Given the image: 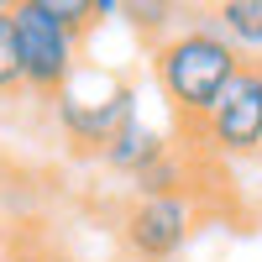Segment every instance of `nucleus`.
<instances>
[{"label":"nucleus","mask_w":262,"mask_h":262,"mask_svg":"<svg viewBox=\"0 0 262 262\" xmlns=\"http://www.w3.org/2000/svg\"><path fill=\"white\" fill-rule=\"evenodd\" d=\"M242 53L215 32V21H194V27L168 32L158 48H152V74H158V90L173 105L189 131H200L205 116L215 111V100L226 95V84L242 69Z\"/></svg>","instance_id":"f257e3e1"},{"label":"nucleus","mask_w":262,"mask_h":262,"mask_svg":"<svg viewBox=\"0 0 262 262\" xmlns=\"http://www.w3.org/2000/svg\"><path fill=\"white\" fill-rule=\"evenodd\" d=\"M6 27H11V69L16 84H27L37 95H63L79 79V48L84 37L58 27V21L42 11V0H16L6 6Z\"/></svg>","instance_id":"f03ea898"},{"label":"nucleus","mask_w":262,"mask_h":262,"mask_svg":"<svg viewBox=\"0 0 262 262\" xmlns=\"http://www.w3.org/2000/svg\"><path fill=\"white\" fill-rule=\"evenodd\" d=\"M194 137L221 158H257L262 152V69H257V58H247L236 69V79L226 84V95L215 100V111L205 116V126Z\"/></svg>","instance_id":"7ed1b4c3"},{"label":"nucleus","mask_w":262,"mask_h":262,"mask_svg":"<svg viewBox=\"0 0 262 262\" xmlns=\"http://www.w3.org/2000/svg\"><path fill=\"white\" fill-rule=\"evenodd\" d=\"M194 231V205L184 194H152V200H137L121 221V236L137 262H173L184 252Z\"/></svg>","instance_id":"20e7f679"},{"label":"nucleus","mask_w":262,"mask_h":262,"mask_svg":"<svg viewBox=\"0 0 262 262\" xmlns=\"http://www.w3.org/2000/svg\"><path fill=\"white\" fill-rule=\"evenodd\" d=\"M53 116H58L63 131H69L74 147H95V152H105L126 121H137V95H131V84H111L105 95L84 100L74 84H69V90L53 100Z\"/></svg>","instance_id":"39448f33"},{"label":"nucleus","mask_w":262,"mask_h":262,"mask_svg":"<svg viewBox=\"0 0 262 262\" xmlns=\"http://www.w3.org/2000/svg\"><path fill=\"white\" fill-rule=\"evenodd\" d=\"M163 152H168V142H163L158 131H152V126L137 116V121H126V126L116 131V142H111V147H105V163H111L116 173H131V179H137V173H142L147 163H158Z\"/></svg>","instance_id":"423d86ee"},{"label":"nucleus","mask_w":262,"mask_h":262,"mask_svg":"<svg viewBox=\"0 0 262 262\" xmlns=\"http://www.w3.org/2000/svg\"><path fill=\"white\" fill-rule=\"evenodd\" d=\"M215 32L236 53H262V0H221L215 6Z\"/></svg>","instance_id":"0eeeda50"},{"label":"nucleus","mask_w":262,"mask_h":262,"mask_svg":"<svg viewBox=\"0 0 262 262\" xmlns=\"http://www.w3.org/2000/svg\"><path fill=\"white\" fill-rule=\"evenodd\" d=\"M152 194H184V158L173 147L137 173V200H152Z\"/></svg>","instance_id":"6e6552de"},{"label":"nucleus","mask_w":262,"mask_h":262,"mask_svg":"<svg viewBox=\"0 0 262 262\" xmlns=\"http://www.w3.org/2000/svg\"><path fill=\"white\" fill-rule=\"evenodd\" d=\"M121 16H131V27H142V32H158V42H163L179 6H168V0H121Z\"/></svg>","instance_id":"1a4fd4ad"},{"label":"nucleus","mask_w":262,"mask_h":262,"mask_svg":"<svg viewBox=\"0 0 262 262\" xmlns=\"http://www.w3.org/2000/svg\"><path fill=\"white\" fill-rule=\"evenodd\" d=\"M0 262H53V257H37V252H11V257H0Z\"/></svg>","instance_id":"9d476101"},{"label":"nucleus","mask_w":262,"mask_h":262,"mask_svg":"<svg viewBox=\"0 0 262 262\" xmlns=\"http://www.w3.org/2000/svg\"><path fill=\"white\" fill-rule=\"evenodd\" d=\"M257 69H262V58H257Z\"/></svg>","instance_id":"9b49d317"},{"label":"nucleus","mask_w":262,"mask_h":262,"mask_svg":"<svg viewBox=\"0 0 262 262\" xmlns=\"http://www.w3.org/2000/svg\"><path fill=\"white\" fill-rule=\"evenodd\" d=\"M257 163H262V152H257Z\"/></svg>","instance_id":"f8f14e48"},{"label":"nucleus","mask_w":262,"mask_h":262,"mask_svg":"<svg viewBox=\"0 0 262 262\" xmlns=\"http://www.w3.org/2000/svg\"><path fill=\"white\" fill-rule=\"evenodd\" d=\"M0 257H6V252H0Z\"/></svg>","instance_id":"ddd939ff"}]
</instances>
